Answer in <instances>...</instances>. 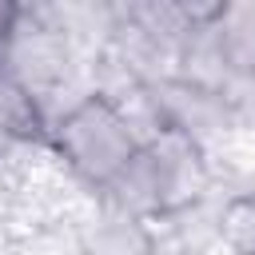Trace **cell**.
Instances as JSON below:
<instances>
[{"mask_svg": "<svg viewBox=\"0 0 255 255\" xmlns=\"http://www.w3.org/2000/svg\"><path fill=\"white\" fill-rule=\"evenodd\" d=\"M52 139H56V151L68 163V171L80 183L100 187V191H108L112 179L139 151L128 112L108 96H84L76 108H68L60 116Z\"/></svg>", "mask_w": 255, "mask_h": 255, "instance_id": "cell-1", "label": "cell"}, {"mask_svg": "<svg viewBox=\"0 0 255 255\" xmlns=\"http://www.w3.org/2000/svg\"><path fill=\"white\" fill-rule=\"evenodd\" d=\"M219 239L235 255H255V191L251 195H235L219 211Z\"/></svg>", "mask_w": 255, "mask_h": 255, "instance_id": "cell-2", "label": "cell"}]
</instances>
